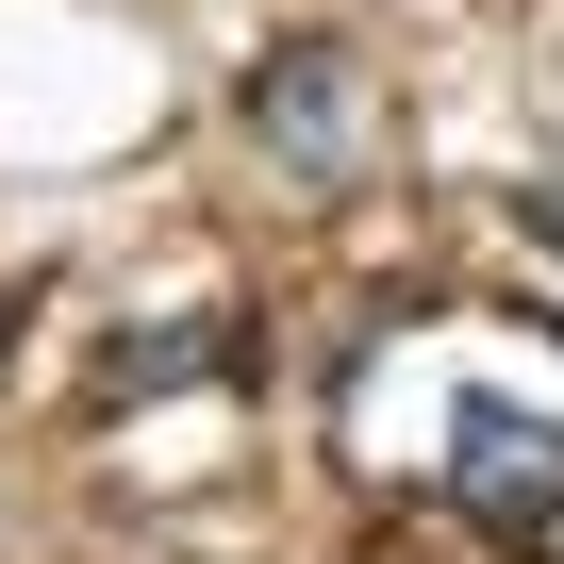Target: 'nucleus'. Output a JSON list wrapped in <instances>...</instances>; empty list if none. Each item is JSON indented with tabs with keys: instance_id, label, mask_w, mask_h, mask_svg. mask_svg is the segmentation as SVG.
Segmentation results:
<instances>
[{
	"instance_id": "7ed1b4c3",
	"label": "nucleus",
	"mask_w": 564,
	"mask_h": 564,
	"mask_svg": "<svg viewBox=\"0 0 564 564\" xmlns=\"http://www.w3.org/2000/svg\"><path fill=\"white\" fill-rule=\"evenodd\" d=\"M199 366H216V333H150V349H117L100 382H117V399H166V382H199Z\"/></svg>"
},
{
	"instance_id": "f257e3e1",
	"label": "nucleus",
	"mask_w": 564,
	"mask_h": 564,
	"mask_svg": "<svg viewBox=\"0 0 564 564\" xmlns=\"http://www.w3.org/2000/svg\"><path fill=\"white\" fill-rule=\"evenodd\" d=\"M448 481H465V514L481 531H564V415H514L498 382L481 399H448Z\"/></svg>"
},
{
	"instance_id": "f03ea898",
	"label": "nucleus",
	"mask_w": 564,
	"mask_h": 564,
	"mask_svg": "<svg viewBox=\"0 0 564 564\" xmlns=\"http://www.w3.org/2000/svg\"><path fill=\"white\" fill-rule=\"evenodd\" d=\"M249 133H265L282 166H349V67H333V51H265V67H249Z\"/></svg>"
}]
</instances>
